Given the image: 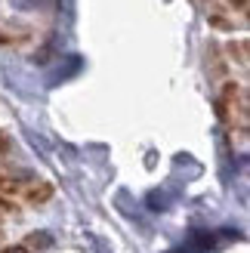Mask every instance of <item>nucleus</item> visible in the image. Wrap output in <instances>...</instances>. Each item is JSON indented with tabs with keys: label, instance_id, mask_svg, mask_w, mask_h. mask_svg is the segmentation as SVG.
I'll return each mask as SVG.
<instances>
[{
	"label": "nucleus",
	"instance_id": "f257e3e1",
	"mask_svg": "<svg viewBox=\"0 0 250 253\" xmlns=\"http://www.w3.org/2000/svg\"><path fill=\"white\" fill-rule=\"evenodd\" d=\"M49 195H53V185H49V182H41V185H34L31 192H28V201H31V204H43Z\"/></svg>",
	"mask_w": 250,
	"mask_h": 253
},
{
	"label": "nucleus",
	"instance_id": "f03ea898",
	"mask_svg": "<svg viewBox=\"0 0 250 253\" xmlns=\"http://www.w3.org/2000/svg\"><path fill=\"white\" fill-rule=\"evenodd\" d=\"M19 188V182L12 179V176H6V173H0V192H6V195H12Z\"/></svg>",
	"mask_w": 250,
	"mask_h": 253
},
{
	"label": "nucleus",
	"instance_id": "7ed1b4c3",
	"mask_svg": "<svg viewBox=\"0 0 250 253\" xmlns=\"http://www.w3.org/2000/svg\"><path fill=\"white\" fill-rule=\"evenodd\" d=\"M31 244H34V247H49L53 241H49L46 232H34V235H31Z\"/></svg>",
	"mask_w": 250,
	"mask_h": 253
},
{
	"label": "nucleus",
	"instance_id": "20e7f679",
	"mask_svg": "<svg viewBox=\"0 0 250 253\" xmlns=\"http://www.w3.org/2000/svg\"><path fill=\"white\" fill-rule=\"evenodd\" d=\"M0 253H31V250L22 247V244H16V247H6V250H0Z\"/></svg>",
	"mask_w": 250,
	"mask_h": 253
},
{
	"label": "nucleus",
	"instance_id": "39448f33",
	"mask_svg": "<svg viewBox=\"0 0 250 253\" xmlns=\"http://www.w3.org/2000/svg\"><path fill=\"white\" fill-rule=\"evenodd\" d=\"M210 22H213L216 28H229V22H226V19H219V16H213V19H210Z\"/></svg>",
	"mask_w": 250,
	"mask_h": 253
},
{
	"label": "nucleus",
	"instance_id": "423d86ee",
	"mask_svg": "<svg viewBox=\"0 0 250 253\" xmlns=\"http://www.w3.org/2000/svg\"><path fill=\"white\" fill-rule=\"evenodd\" d=\"M232 6H238V9H247V0H229Z\"/></svg>",
	"mask_w": 250,
	"mask_h": 253
},
{
	"label": "nucleus",
	"instance_id": "0eeeda50",
	"mask_svg": "<svg viewBox=\"0 0 250 253\" xmlns=\"http://www.w3.org/2000/svg\"><path fill=\"white\" fill-rule=\"evenodd\" d=\"M6 148H9V142H6V136L0 133V151H6Z\"/></svg>",
	"mask_w": 250,
	"mask_h": 253
}]
</instances>
